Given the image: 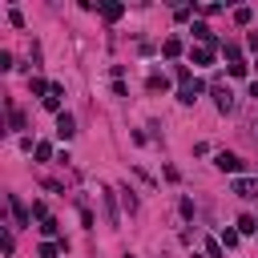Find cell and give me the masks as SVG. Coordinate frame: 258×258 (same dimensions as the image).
<instances>
[{"instance_id":"ac0fdd59","label":"cell","mask_w":258,"mask_h":258,"mask_svg":"<svg viewBox=\"0 0 258 258\" xmlns=\"http://www.w3.org/2000/svg\"><path fill=\"white\" fill-rule=\"evenodd\" d=\"M222 242L226 246H238V230H222Z\"/></svg>"},{"instance_id":"9a60e30c","label":"cell","mask_w":258,"mask_h":258,"mask_svg":"<svg viewBox=\"0 0 258 258\" xmlns=\"http://www.w3.org/2000/svg\"><path fill=\"white\" fill-rule=\"evenodd\" d=\"M41 234H49V238L57 234V218H45V222H41Z\"/></svg>"},{"instance_id":"e0dca14e","label":"cell","mask_w":258,"mask_h":258,"mask_svg":"<svg viewBox=\"0 0 258 258\" xmlns=\"http://www.w3.org/2000/svg\"><path fill=\"white\" fill-rule=\"evenodd\" d=\"M206 254H210V258H222V242L210 238V242H206Z\"/></svg>"},{"instance_id":"7c38bea8","label":"cell","mask_w":258,"mask_h":258,"mask_svg":"<svg viewBox=\"0 0 258 258\" xmlns=\"http://www.w3.org/2000/svg\"><path fill=\"white\" fill-rule=\"evenodd\" d=\"M64 246H53V242H41V258H57Z\"/></svg>"},{"instance_id":"30bf717a","label":"cell","mask_w":258,"mask_h":258,"mask_svg":"<svg viewBox=\"0 0 258 258\" xmlns=\"http://www.w3.org/2000/svg\"><path fill=\"white\" fill-rule=\"evenodd\" d=\"M161 53H166V57H178V53H182V41H178V37H170L166 45H161Z\"/></svg>"},{"instance_id":"8fae6325","label":"cell","mask_w":258,"mask_h":258,"mask_svg":"<svg viewBox=\"0 0 258 258\" xmlns=\"http://www.w3.org/2000/svg\"><path fill=\"white\" fill-rule=\"evenodd\" d=\"M105 214H109V222L117 226V206H113V194H109V190H105Z\"/></svg>"},{"instance_id":"ffe728a7","label":"cell","mask_w":258,"mask_h":258,"mask_svg":"<svg viewBox=\"0 0 258 258\" xmlns=\"http://www.w3.org/2000/svg\"><path fill=\"white\" fill-rule=\"evenodd\" d=\"M250 97H258V81H254V85H250Z\"/></svg>"},{"instance_id":"6da1fadb","label":"cell","mask_w":258,"mask_h":258,"mask_svg":"<svg viewBox=\"0 0 258 258\" xmlns=\"http://www.w3.org/2000/svg\"><path fill=\"white\" fill-rule=\"evenodd\" d=\"M77 133V121H73V113H57V137H64L69 141Z\"/></svg>"},{"instance_id":"52a82bcc","label":"cell","mask_w":258,"mask_h":258,"mask_svg":"<svg viewBox=\"0 0 258 258\" xmlns=\"http://www.w3.org/2000/svg\"><path fill=\"white\" fill-rule=\"evenodd\" d=\"M254 230H258V218L242 214V218H238V234H254Z\"/></svg>"},{"instance_id":"8992f818","label":"cell","mask_w":258,"mask_h":258,"mask_svg":"<svg viewBox=\"0 0 258 258\" xmlns=\"http://www.w3.org/2000/svg\"><path fill=\"white\" fill-rule=\"evenodd\" d=\"M8 206H12V214H16V226H28V218H32V214L24 210V202L16 198V194H8Z\"/></svg>"},{"instance_id":"5bb4252c","label":"cell","mask_w":258,"mask_h":258,"mask_svg":"<svg viewBox=\"0 0 258 258\" xmlns=\"http://www.w3.org/2000/svg\"><path fill=\"white\" fill-rule=\"evenodd\" d=\"M32 218L45 222V218H49V206H45V202H32Z\"/></svg>"},{"instance_id":"4fadbf2b","label":"cell","mask_w":258,"mask_h":258,"mask_svg":"<svg viewBox=\"0 0 258 258\" xmlns=\"http://www.w3.org/2000/svg\"><path fill=\"white\" fill-rule=\"evenodd\" d=\"M101 12H105V20H117V16H121V12H125V8H121V4H105V8H101Z\"/></svg>"},{"instance_id":"ba28073f","label":"cell","mask_w":258,"mask_h":258,"mask_svg":"<svg viewBox=\"0 0 258 258\" xmlns=\"http://www.w3.org/2000/svg\"><path fill=\"white\" fill-rule=\"evenodd\" d=\"M210 61H214V49H210V45L194 49V64H210Z\"/></svg>"},{"instance_id":"3957f363","label":"cell","mask_w":258,"mask_h":258,"mask_svg":"<svg viewBox=\"0 0 258 258\" xmlns=\"http://www.w3.org/2000/svg\"><path fill=\"white\" fill-rule=\"evenodd\" d=\"M234 194H238V198H258V182L254 178H238L234 182Z\"/></svg>"},{"instance_id":"7a4b0ae2","label":"cell","mask_w":258,"mask_h":258,"mask_svg":"<svg viewBox=\"0 0 258 258\" xmlns=\"http://www.w3.org/2000/svg\"><path fill=\"white\" fill-rule=\"evenodd\" d=\"M214 166H218V170H230V174H238V170H242V157H238V153H226V149H222V153L214 157Z\"/></svg>"},{"instance_id":"5b68a950","label":"cell","mask_w":258,"mask_h":258,"mask_svg":"<svg viewBox=\"0 0 258 258\" xmlns=\"http://www.w3.org/2000/svg\"><path fill=\"white\" fill-rule=\"evenodd\" d=\"M198 93H202V81L182 85V89H178V101H182V105H194V101H198Z\"/></svg>"},{"instance_id":"d6986e66","label":"cell","mask_w":258,"mask_h":258,"mask_svg":"<svg viewBox=\"0 0 258 258\" xmlns=\"http://www.w3.org/2000/svg\"><path fill=\"white\" fill-rule=\"evenodd\" d=\"M250 16H254L250 8H238V12H234V20H238V24H250Z\"/></svg>"},{"instance_id":"9c48e42d","label":"cell","mask_w":258,"mask_h":258,"mask_svg":"<svg viewBox=\"0 0 258 258\" xmlns=\"http://www.w3.org/2000/svg\"><path fill=\"white\" fill-rule=\"evenodd\" d=\"M194 37H198V41H206V45L214 49V32H210L206 24H194Z\"/></svg>"},{"instance_id":"277c9868","label":"cell","mask_w":258,"mask_h":258,"mask_svg":"<svg viewBox=\"0 0 258 258\" xmlns=\"http://www.w3.org/2000/svg\"><path fill=\"white\" fill-rule=\"evenodd\" d=\"M214 101H218L222 113H234V93H230V89H222V85H218V89H214Z\"/></svg>"},{"instance_id":"2e32d148","label":"cell","mask_w":258,"mask_h":258,"mask_svg":"<svg viewBox=\"0 0 258 258\" xmlns=\"http://www.w3.org/2000/svg\"><path fill=\"white\" fill-rule=\"evenodd\" d=\"M37 157H41V161H49V157H53V145H49V141H41V145H37Z\"/></svg>"}]
</instances>
